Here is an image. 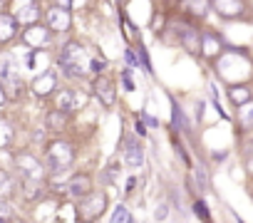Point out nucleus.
<instances>
[{
  "label": "nucleus",
  "instance_id": "39448f33",
  "mask_svg": "<svg viewBox=\"0 0 253 223\" xmlns=\"http://www.w3.org/2000/svg\"><path fill=\"white\" fill-rule=\"evenodd\" d=\"M82 104H84L82 92H77V89H60L57 92V112H62V114H72Z\"/></svg>",
  "mask_w": 253,
  "mask_h": 223
},
{
  "label": "nucleus",
  "instance_id": "9d476101",
  "mask_svg": "<svg viewBox=\"0 0 253 223\" xmlns=\"http://www.w3.org/2000/svg\"><path fill=\"white\" fill-rule=\"evenodd\" d=\"M124 164L126 166H132V169H139L142 164H144V149H142V144L139 142H134V139H126L124 142Z\"/></svg>",
  "mask_w": 253,
  "mask_h": 223
},
{
  "label": "nucleus",
  "instance_id": "423d86ee",
  "mask_svg": "<svg viewBox=\"0 0 253 223\" xmlns=\"http://www.w3.org/2000/svg\"><path fill=\"white\" fill-rule=\"evenodd\" d=\"M45 18H47V28H50L52 33H65V30H70V25H72V18H70L67 8H62V5H52V8L45 13Z\"/></svg>",
  "mask_w": 253,
  "mask_h": 223
},
{
  "label": "nucleus",
  "instance_id": "c756f323",
  "mask_svg": "<svg viewBox=\"0 0 253 223\" xmlns=\"http://www.w3.org/2000/svg\"><path fill=\"white\" fill-rule=\"evenodd\" d=\"M137 134H139V137H144V134H147V132H144V124H142V122H137Z\"/></svg>",
  "mask_w": 253,
  "mask_h": 223
},
{
  "label": "nucleus",
  "instance_id": "412c9836",
  "mask_svg": "<svg viewBox=\"0 0 253 223\" xmlns=\"http://www.w3.org/2000/svg\"><path fill=\"white\" fill-rule=\"evenodd\" d=\"M65 122H67V114H62V112H50L47 124H50L52 129H57V127H65Z\"/></svg>",
  "mask_w": 253,
  "mask_h": 223
},
{
  "label": "nucleus",
  "instance_id": "b1692460",
  "mask_svg": "<svg viewBox=\"0 0 253 223\" xmlns=\"http://www.w3.org/2000/svg\"><path fill=\"white\" fill-rule=\"evenodd\" d=\"M194 211H196V216H201V221H204V223H211V216H209V211H206V203H204V201H196V203H194Z\"/></svg>",
  "mask_w": 253,
  "mask_h": 223
},
{
  "label": "nucleus",
  "instance_id": "1a4fd4ad",
  "mask_svg": "<svg viewBox=\"0 0 253 223\" xmlns=\"http://www.w3.org/2000/svg\"><path fill=\"white\" fill-rule=\"evenodd\" d=\"M211 8L221 18H226V20H236V18H241L248 10V5L246 3H238V0H218V3H211Z\"/></svg>",
  "mask_w": 253,
  "mask_h": 223
},
{
  "label": "nucleus",
  "instance_id": "f3484780",
  "mask_svg": "<svg viewBox=\"0 0 253 223\" xmlns=\"http://www.w3.org/2000/svg\"><path fill=\"white\" fill-rule=\"evenodd\" d=\"M15 33H18V23H15V18L8 15V13H0V45L10 42V40L15 37Z\"/></svg>",
  "mask_w": 253,
  "mask_h": 223
},
{
  "label": "nucleus",
  "instance_id": "0eeeda50",
  "mask_svg": "<svg viewBox=\"0 0 253 223\" xmlns=\"http://www.w3.org/2000/svg\"><path fill=\"white\" fill-rule=\"evenodd\" d=\"M94 94H97V99H99L104 107H112L114 99H117V87H114V82H112L107 74H99V77L94 79Z\"/></svg>",
  "mask_w": 253,
  "mask_h": 223
},
{
  "label": "nucleus",
  "instance_id": "4be33fe9",
  "mask_svg": "<svg viewBox=\"0 0 253 223\" xmlns=\"http://www.w3.org/2000/svg\"><path fill=\"white\" fill-rule=\"evenodd\" d=\"M184 8H186V10H194V15L204 18V15H206V10L211 8V3H184Z\"/></svg>",
  "mask_w": 253,
  "mask_h": 223
},
{
  "label": "nucleus",
  "instance_id": "2eb2a0df",
  "mask_svg": "<svg viewBox=\"0 0 253 223\" xmlns=\"http://www.w3.org/2000/svg\"><path fill=\"white\" fill-rule=\"evenodd\" d=\"M23 40H25L28 45H35V47L47 45V42H50V30H47V28H40V25H30V28L23 33Z\"/></svg>",
  "mask_w": 253,
  "mask_h": 223
},
{
  "label": "nucleus",
  "instance_id": "393cba45",
  "mask_svg": "<svg viewBox=\"0 0 253 223\" xmlns=\"http://www.w3.org/2000/svg\"><path fill=\"white\" fill-rule=\"evenodd\" d=\"M10 216H13V206L8 201H0V223H5Z\"/></svg>",
  "mask_w": 253,
  "mask_h": 223
},
{
  "label": "nucleus",
  "instance_id": "cd10ccee",
  "mask_svg": "<svg viewBox=\"0 0 253 223\" xmlns=\"http://www.w3.org/2000/svg\"><path fill=\"white\" fill-rule=\"evenodd\" d=\"M10 186V176L3 171V169H0V191H3V188H8Z\"/></svg>",
  "mask_w": 253,
  "mask_h": 223
},
{
  "label": "nucleus",
  "instance_id": "dca6fc26",
  "mask_svg": "<svg viewBox=\"0 0 253 223\" xmlns=\"http://www.w3.org/2000/svg\"><path fill=\"white\" fill-rule=\"evenodd\" d=\"M13 18H15V23H30V25H35L40 20V8H38V3H20V8H18V13Z\"/></svg>",
  "mask_w": 253,
  "mask_h": 223
},
{
  "label": "nucleus",
  "instance_id": "ddd939ff",
  "mask_svg": "<svg viewBox=\"0 0 253 223\" xmlns=\"http://www.w3.org/2000/svg\"><path fill=\"white\" fill-rule=\"evenodd\" d=\"M57 89V72H40V77L33 82V92L38 97H47Z\"/></svg>",
  "mask_w": 253,
  "mask_h": 223
},
{
  "label": "nucleus",
  "instance_id": "6e6552de",
  "mask_svg": "<svg viewBox=\"0 0 253 223\" xmlns=\"http://www.w3.org/2000/svg\"><path fill=\"white\" fill-rule=\"evenodd\" d=\"M65 193H70V196H89L92 193V176L89 174H75L67 184H65Z\"/></svg>",
  "mask_w": 253,
  "mask_h": 223
},
{
  "label": "nucleus",
  "instance_id": "c85d7f7f",
  "mask_svg": "<svg viewBox=\"0 0 253 223\" xmlns=\"http://www.w3.org/2000/svg\"><path fill=\"white\" fill-rule=\"evenodd\" d=\"M126 60H129L132 65H139V60L134 57V52H132V50H126Z\"/></svg>",
  "mask_w": 253,
  "mask_h": 223
},
{
  "label": "nucleus",
  "instance_id": "6ab92c4d",
  "mask_svg": "<svg viewBox=\"0 0 253 223\" xmlns=\"http://www.w3.org/2000/svg\"><path fill=\"white\" fill-rule=\"evenodd\" d=\"M238 124L241 129H253V99L238 109Z\"/></svg>",
  "mask_w": 253,
  "mask_h": 223
},
{
  "label": "nucleus",
  "instance_id": "5701e85b",
  "mask_svg": "<svg viewBox=\"0 0 253 223\" xmlns=\"http://www.w3.org/2000/svg\"><path fill=\"white\" fill-rule=\"evenodd\" d=\"M10 139H13V129L0 119V147H5V144H10Z\"/></svg>",
  "mask_w": 253,
  "mask_h": 223
},
{
  "label": "nucleus",
  "instance_id": "2f4dec72",
  "mask_svg": "<svg viewBox=\"0 0 253 223\" xmlns=\"http://www.w3.org/2000/svg\"><path fill=\"white\" fill-rule=\"evenodd\" d=\"M0 8H3V3H0Z\"/></svg>",
  "mask_w": 253,
  "mask_h": 223
},
{
  "label": "nucleus",
  "instance_id": "f257e3e1",
  "mask_svg": "<svg viewBox=\"0 0 253 223\" xmlns=\"http://www.w3.org/2000/svg\"><path fill=\"white\" fill-rule=\"evenodd\" d=\"M107 67V60L102 55H89L84 45L67 42L60 52V70L70 77H84L89 72H102Z\"/></svg>",
  "mask_w": 253,
  "mask_h": 223
},
{
  "label": "nucleus",
  "instance_id": "7ed1b4c3",
  "mask_svg": "<svg viewBox=\"0 0 253 223\" xmlns=\"http://www.w3.org/2000/svg\"><path fill=\"white\" fill-rule=\"evenodd\" d=\"M104 208H107V196L99 193V191H92L89 196H84V198L80 201L77 216H80V221L92 223V221H97V218L104 213Z\"/></svg>",
  "mask_w": 253,
  "mask_h": 223
},
{
  "label": "nucleus",
  "instance_id": "bb28decb",
  "mask_svg": "<svg viewBox=\"0 0 253 223\" xmlns=\"http://www.w3.org/2000/svg\"><path fill=\"white\" fill-rule=\"evenodd\" d=\"M114 174H117V164H109V166L104 169V176H102V179H104L107 184H112V181H114Z\"/></svg>",
  "mask_w": 253,
  "mask_h": 223
},
{
  "label": "nucleus",
  "instance_id": "a211bd4d",
  "mask_svg": "<svg viewBox=\"0 0 253 223\" xmlns=\"http://www.w3.org/2000/svg\"><path fill=\"white\" fill-rule=\"evenodd\" d=\"M228 97H231V102L241 109L243 104H248V102L253 99V92H251V87H246V84H233V87L228 89Z\"/></svg>",
  "mask_w": 253,
  "mask_h": 223
},
{
  "label": "nucleus",
  "instance_id": "7c9ffc66",
  "mask_svg": "<svg viewBox=\"0 0 253 223\" xmlns=\"http://www.w3.org/2000/svg\"><path fill=\"white\" fill-rule=\"evenodd\" d=\"M5 97H8V94H5V87H3V84H0V104H3V102H5Z\"/></svg>",
  "mask_w": 253,
  "mask_h": 223
},
{
  "label": "nucleus",
  "instance_id": "f8f14e48",
  "mask_svg": "<svg viewBox=\"0 0 253 223\" xmlns=\"http://www.w3.org/2000/svg\"><path fill=\"white\" fill-rule=\"evenodd\" d=\"M18 166H20V171H23L30 181H40V179H42L40 159H35L33 154H20V156H18Z\"/></svg>",
  "mask_w": 253,
  "mask_h": 223
},
{
  "label": "nucleus",
  "instance_id": "4468645a",
  "mask_svg": "<svg viewBox=\"0 0 253 223\" xmlns=\"http://www.w3.org/2000/svg\"><path fill=\"white\" fill-rule=\"evenodd\" d=\"M179 40H181V47H184L186 52H191V55H199V52H201V33H199V30L186 28V30H181Z\"/></svg>",
  "mask_w": 253,
  "mask_h": 223
},
{
  "label": "nucleus",
  "instance_id": "a878e982",
  "mask_svg": "<svg viewBox=\"0 0 253 223\" xmlns=\"http://www.w3.org/2000/svg\"><path fill=\"white\" fill-rule=\"evenodd\" d=\"M167 216H169V206H167V203H159L157 211H154V218H157V221H164Z\"/></svg>",
  "mask_w": 253,
  "mask_h": 223
},
{
  "label": "nucleus",
  "instance_id": "20e7f679",
  "mask_svg": "<svg viewBox=\"0 0 253 223\" xmlns=\"http://www.w3.org/2000/svg\"><path fill=\"white\" fill-rule=\"evenodd\" d=\"M0 79L5 82V92H10V97H18V89L23 92V82L18 77V67H15V62L8 55L0 57Z\"/></svg>",
  "mask_w": 253,
  "mask_h": 223
},
{
  "label": "nucleus",
  "instance_id": "aec40b11",
  "mask_svg": "<svg viewBox=\"0 0 253 223\" xmlns=\"http://www.w3.org/2000/svg\"><path fill=\"white\" fill-rule=\"evenodd\" d=\"M112 223H134L132 221V213L126 211L124 206H119V208H114V213H112Z\"/></svg>",
  "mask_w": 253,
  "mask_h": 223
},
{
  "label": "nucleus",
  "instance_id": "9b49d317",
  "mask_svg": "<svg viewBox=\"0 0 253 223\" xmlns=\"http://www.w3.org/2000/svg\"><path fill=\"white\" fill-rule=\"evenodd\" d=\"M201 55H206V57H221L223 55V42L216 33H211V30L201 33Z\"/></svg>",
  "mask_w": 253,
  "mask_h": 223
},
{
  "label": "nucleus",
  "instance_id": "f03ea898",
  "mask_svg": "<svg viewBox=\"0 0 253 223\" xmlns=\"http://www.w3.org/2000/svg\"><path fill=\"white\" fill-rule=\"evenodd\" d=\"M45 159H47V166H50L52 171H65V169L72 166V161H75V149H72V144H67V142H52V144L47 147Z\"/></svg>",
  "mask_w": 253,
  "mask_h": 223
}]
</instances>
